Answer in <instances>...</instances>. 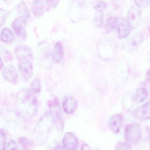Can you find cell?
Instances as JSON below:
<instances>
[{
  "mask_svg": "<svg viewBox=\"0 0 150 150\" xmlns=\"http://www.w3.org/2000/svg\"><path fill=\"white\" fill-rule=\"evenodd\" d=\"M15 54L18 61L23 60H33V52L30 47L25 45H20L16 48Z\"/></svg>",
  "mask_w": 150,
  "mask_h": 150,
  "instance_id": "6",
  "label": "cell"
},
{
  "mask_svg": "<svg viewBox=\"0 0 150 150\" xmlns=\"http://www.w3.org/2000/svg\"><path fill=\"white\" fill-rule=\"evenodd\" d=\"M64 112L67 115H72L76 111L78 107V103L76 99L71 95L65 96L62 102Z\"/></svg>",
  "mask_w": 150,
  "mask_h": 150,
  "instance_id": "8",
  "label": "cell"
},
{
  "mask_svg": "<svg viewBox=\"0 0 150 150\" xmlns=\"http://www.w3.org/2000/svg\"><path fill=\"white\" fill-rule=\"evenodd\" d=\"M54 150H67L64 146L61 145H58L56 146Z\"/></svg>",
  "mask_w": 150,
  "mask_h": 150,
  "instance_id": "31",
  "label": "cell"
},
{
  "mask_svg": "<svg viewBox=\"0 0 150 150\" xmlns=\"http://www.w3.org/2000/svg\"><path fill=\"white\" fill-rule=\"evenodd\" d=\"M42 1H35L32 5V10L33 14L36 18H40L42 16L44 9Z\"/></svg>",
  "mask_w": 150,
  "mask_h": 150,
  "instance_id": "19",
  "label": "cell"
},
{
  "mask_svg": "<svg viewBox=\"0 0 150 150\" xmlns=\"http://www.w3.org/2000/svg\"><path fill=\"white\" fill-rule=\"evenodd\" d=\"M144 40V35L142 32H138L131 37L127 41L125 48L129 52H132L137 50Z\"/></svg>",
  "mask_w": 150,
  "mask_h": 150,
  "instance_id": "15",
  "label": "cell"
},
{
  "mask_svg": "<svg viewBox=\"0 0 150 150\" xmlns=\"http://www.w3.org/2000/svg\"><path fill=\"white\" fill-rule=\"evenodd\" d=\"M141 16V8L137 4L132 6L127 14V21L131 28L138 27L140 22Z\"/></svg>",
  "mask_w": 150,
  "mask_h": 150,
  "instance_id": "4",
  "label": "cell"
},
{
  "mask_svg": "<svg viewBox=\"0 0 150 150\" xmlns=\"http://www.w3.org/2000/svg\"><path fill=\"white\" fill-rule=\"evenodd\" d=\"M80 150H91V149L88 144H84L81 146Z\"/></svg>",
  "mask_w": 150,
  "mask_h": 150,
  "instance_id": "30",
  "label": "cell"
},
{
  "mask_svg": "<svg viewBox=\"0 0 150 150\" xmlns=\"http://www.w3.org/2000/svg\"><path fill=\"white\" fill-rule=\"evenodd\" d=\"M29 150L28 149H25V150Z\"/></svg>",
  "mask_w": 150,
  "mask_h": 150,
  "instance_id": "34",
  "label": "cell"
},
{
  "mask_svg": "<svg viewBox=\"0 0 150 150\" xmlns=\"http://www.w3.org/2000/svg\"><path fill=\"white\" fill-rule=\"evenodd\" d=\"M150 1H135L137 5L139 6L140 8L143 7L147 6L149 4Z\"/></svg>",
  "mask_w": 150,
  "mask_h": 150,
  "instance_id": "29",
  "label": "cell"
},
{
  "mask_svg": "<svg viewBox=\"0 0 150 150\" xmlns=\"http://www.w3.org/2000/svg\"><path fill=\"white\" fill-rule=\"evenodd\" d=\"M52 57L55 63H59L62 61L64 57V51L62 45L59 42L56 43L54 45Z\"/></svg>",
  "mask_w": 150,
  "mask_h": 150,
  "instance_id": "16",
  "label": "cell"
},
{
  "mask_svg": "<svg viewBox=\"0 0 150 150\" xmlns=\"http://www.w3.org/2000/svg\"><path fill=\"white\" fill-rule=\"evenodd\" d=\"M4 79L12 84H15L18 79V74L16 68L12 65L7 66L2 71Z\"/></svg>",
  "mask_w": 150,
  "mask_h": 150,
  "instance_id": "13",
  "label": "cell"
},
{
  "mask_svg": "<svg viewBox=\"0 0 150 150\" xmlns=\"http://www.w3.org/2000/svg\"><path fill=\"white\" fill-rule=\"evenodd\" d=\"M15 39V36L12 30L6 28L1 30L0 33V40L6 44L12 43Z\"/></svg>",
  "mask_w": 150,
  "mask_h": 150,
  "instance_id": "17",
  "label": "cell"
},
{
  "mask_svg": "<svg viewBox=\"0 0 150 150\" xmlns=\"http://www.w3.org/2000/svg\"><path fill=\"white\" fill-rule=\"evenodd\" d=\"M9 13L7 10L0 8V27H1L5 23Z\"/></svg>",
  "mask_w": 150,
  "mask_h": 150,
  "instance_id": "24",
  "label": "cell"
},
{
  "mask_svg": "<svg viewBox=\"0 0 150 150\" xmlns=\"http://www.w3.org/2000/svg\"><path fill=\"white\" fill-rule=\"evenodd\" d=\"M132 115L134 118L139 121H146L150 118V103H146L133 110Z\"/></svg>",
  "mask_w": 150,
  "mask_h": 150,
  "instance_id": "9",
  "label": "cell"
},
{
  "mask_svg": "<svg viewBox=\"0 0 150 150\" xmlns=\"http://www.w3.org/2000/svg\"><path fill=\"white\" fill-rule=\"evenodd\" d=\"M53 123L54 120L50 113H46L40 118L33 132L35 143L40 145L46 142Z\"/></svg>",
  "mask_w": 150,
  "mask_h": 150,
  "instance_id": "2",
  "label": "cell"
},
{
  "mask_svg": "<svg viewBox=\"0 0 150 150\" xmlns=\"http://www.w3.org/2000/svg\"><path fill=\"white\" fill-rule=\"evenodd\" d=\"M19 71L22 77L25 81L29 80L33 73V66L31 61L23 60L19 61Z\"/></svg>",
  "mask_w": 150,
  "mask_h": 150,
  "instance_id": "7",
  "label": "cell"
},
{
  "mask_svg": "<svg viewBox=\"0 0 150 150\" xmlns=\"http://www.w3.org/2000/svg\"><path fill=\"white\" fill-rule=\"evenodd\" d=\"M50 109L51 115L53 117L54 122H57L60 125V126H63V113L61 111V108L59 106V103L57 100H53L51 101L49 104Z\"/></svg>",
  "mask_w": 150,
  "mask_h": 150,
  "instance_id": "11",
  "label": "cell"
},
{
  "mask_svg": "<svg viewBox=\"0 0 150 150\" xmlns=\"http://www.w3.org/2000/svg\"><path fill=\"white\" fill-rule=\"evenodd\" d=\"M17 10L20 16L23 18L24 21L27 23L29 19L30 13L27 4L24 1H21L18 4Z\"/></svg>",
  "mask_w": 150,
  "mask_h": 150,
  "instance_id": "18",
  "label": "cell"
},
{
  "mask_svg": "<svg viewBox=\"0 0 150 150\" xmlns=\"http://www.w3.org/2000/svg\"><path fill=\"white\" fill-rule=\"evenodd\" d=\"M94 8L100 13H102L107 7V4L105 1H96L93 3Z\"/></svg>",
  "mask_w": 150,
  "mask_h": 150,
  "instance_id": "22",
  "label": "cell"
},
{
  "mask_svg": "<svg viewBox=\"0 0 150 150\" xmlns=\"http://www.w3.org/2000/svg\"><path fill=\"white\" fill-rule=\"evenodd\" d=\"M64 147L69 150H77L79 148V142L78 138L74 133L67 132L63 139Z\"/></svg>",
  "mask_w": 150,
  "mask_h": 150,
  "instance_id": "12",
  "label": "cell"
},
{
  "mask_svg": "<svg viewBox=\"0 0 150 150\" xmlns=\"http://www.w3.org/2000/svg\"><path fill=\"white\" fill-rule=\"evenodd\" d=\"M3 67V62L2 59L0 57V71L1 70Z\"/></svg>",
  "mask_w": 150,
  "mask_h": 150,
  "instance_id": "32",
  "label": "cell"
},
{
  "mask_svg": "<svg viewBox=\"0 0 150 150\" xmlns=\"http://www.w3.org/2000/svg\"><path fill=\"white\" fill-rule=\"evenodd\" d=\"M20 143L22 146L23 149H28L29 146H30V142L26 138L21 137L20 139Z\"/></svg>",
  "mask_w": 150,
  "mask_h": 150,
  "instance_id": "27",
  "label": "cell"
},
{
  "mask_svg": "<svg viewBox=\"0 0 150 150\" xmlns=\"http://www.w3.org/2000/svg\"><path fill=\"white\" fill-rule=\"evenodd\" d=\"M124 137L127 143L136 144L142 137V130L137 123L131 124L126 126L124 131Z\"/></svg>",
  "mask_w": 150,
  "mask_h": 150,
  "instance_id": "3",
  "label": "cell"
},
{
  "mask_svg": "<svg viewBox=\"0 0 150 150\" xmlns=\"http://www.w3.org/2000/svg\"><path fill=\"white\" fill-rule=\"evenodd\" d=\"M123 122V117L122 114H115L110 119L109 126L114 134H118L121 130Z\"/></svg>",
  "mask_w": 150,
  "mask_h": 150,
  "instance_id": "14",
  "label": "cell"
},
{
  "mask_svg": "<svg viewBox=\"0 0 150 150\" xmlns=\"http://www.w3.org/2000/svg\"><path fill=\"white\" fill-rule=\"evenodd\" d=\"M26 24L23 18L20 16L14 20L12 25L13 29L16 34L24 40H26L27 35L25 28Z\"/></svg>",
  "mask_w": 150,
  "mask_h": 150,
  "instance_id": "10",
  "label": "cell"
},
{
  "mask_svg": "<svg viewBox=\"0 0 150 150\" xmlns=\"http://www.w3.org/2000/svg\"><path fill=\"white\" fill-rule=\"evenodd\" d=\"M103 15L102 13L95 17L94 21L97 27H102L103 24Z\"/></svg>",
  "mask_w": 150,
  "mask_h": 150,
  "instance_id": "28",
  "label": "cell"
},
{
  "mask_svg": "<svg viewBox=\"0 0 150 150\" xmlns=\"http://www.w3.org/2000/svg\"><path fill=\"white\" fill-rule=\"evenodd\" d=\"M31 92L35 94H38L40 93L42 89L41 81L38 78H35L31 82Z\"/></svg>",
  "mask_w": 150,
  "mask_h": 150,
  "instance_id": "21",
  "label": "cell"
},
{
  "mask_svg": "<svg viewBox=\"0 0 150 150\" xmlns=\"http://www.w3.org/2000/svg\"><path fill=\"white\" fill-rule=\"evenodd\" d=\"M149 79H150V71H149V69H148L146 73V80L148 82H149Z\"/></svg>",
  "mask_w": 150,
  "mask_h": 150,
  "instance_id": "33",
  "label": "cell"
},
{
  "mask_svg": "<svg viewBox=\"0 0 150 150\" xmlns=\"http://www.w3.org/2000/svg\"><path fill=\"white\" fill-rule=\"evenodd\" d=\"M132 147L129 143L125 142H119L115 146V150H132Z\"/></svg>",
  "mask_w": 150,
  "mask_h": 150,
  "instance_id": "23",
  "label": "cell"
},
{
  "mask_svg": "<svg viewBox=\"0 0 150 150\" xmlns=\"http://www.w3.org/2000/svg\"><path fill=\"white\" fill-rule=\"evenodd\" d=\"M116 29L118 37L121 39L127 37L130 34L131 28L124 17H117L115 29Z\"/></svg>",
  "mask_w": 150,
  "mask_h": 150,
  "instance_id": "5",
  "label": "cell"
},
{
  "mask_svg": "<svg viewBox=\"0 0 150 150\" xmlns=\"http://www.w3.org/2000/svg\"><path fill=\"white\" fill-rule=\"evenodd\" d=\"M6 136L4 132L0 130V150H5L6 146Z\"/></svg>",
  "mask_w": 150,
  "mask_h": 150,
  "instance_id": "25",
  "label": "cell"
},
{
  "mask_svg": "<svg viewBox=\"0 0 150 150\" xmlns=\"http://www.w3.org/2000/svg\"><path fill=\"white\" fill-rule=\"evenodd\" d=\"M7 150H20L16 142L13 139H11L8 144Z\"/></svg>",
  "mask_w": 150,
  "mask_h": 150,
  "instance_id": "26",
  "label": "cell"
},
{
  "mask_svg": "<svg viewBox=\"0 0 150 150\" xmlns=\"http://www.w3.org/2000/svg\"><path fill=\"white\" fill-rule=\"evenodd\" d=\"M148 96L147 90L145 88H139L135 93L134 99L137 102L142 103L146 100Z\"/></svg>",
  "mask_w": 150,
  "mask_h": 150,
  "instance_id": "20",
  "label": "cell"
},
{
  "mask_svg": "<svg viewBox=\"0 0 150 150\" xmlns=\"http://www.w3.org/2000/svg\"><path fill=\"white\" fill-rule=\"evenodd\" d=\"M38 104L37 99L30 89L23 88L17 95L16 112L20 116L23 118H30L36 112Z\"/></svg>",
  "mask_w": 150,
  "mask_h": 150,
  "instance_id": "1",
  "label": "cell"
}]
</instances>
